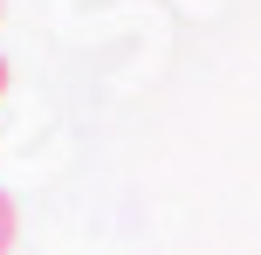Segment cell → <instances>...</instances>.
Wrapping results in <instances>:
<instances>
[{"instance_id": "cell-1", "label": "cell", "mask_w": 261, "mask_h": 255, "mask_svg": "<svg viewBox=\"0 0 261 255\" xmlns=\"http://www.w3.org/2000/svg\"><path fill=\"white\" fill-rule=\"evenodd\" d=\"M14 228H21V214H14V200H7V193H0V255L14 248Z\"/></svg>"}, {"instance_id": "cell-2", "label": "cell", "mask_w": 261, "mask_h": 255, "mask_svg": "<svg viewBox=\"0 0 261 255\" xmlns=\"http://www.w3.org/2000/svg\"><path fill=\"white\" fill-rule=\"evenodd\" d=\"M0 90H7V55H0Z\"/></svg>"}]
</instances>
